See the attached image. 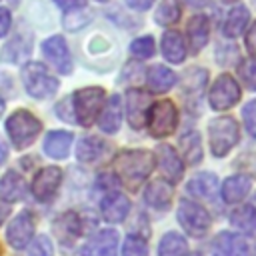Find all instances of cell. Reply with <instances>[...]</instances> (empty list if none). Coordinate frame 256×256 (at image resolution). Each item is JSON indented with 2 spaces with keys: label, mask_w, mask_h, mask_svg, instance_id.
Listing matches in <instances>:
<instances>
[{
  "label": "cell",
  "mask_w": 256,
  "mask_h": 256,
  "mask_svg": "<svg viewBox=\"0 0 256 256\" xmlns=\"http://www.w3.org/2000/svg\"><path fill=\"white\" fill-rule=\"evenodd\" d=\"M26 194V182L16 170H8L0 180V198L6 202H18Z\"/></svg>",
  "instance_id": "cell-17"
},
{
  "label": "cell",
  "mask_w": 256,
  "mask_h": 256,
  "mask_svg": "<svg viewBox=\"0 0 256 256\" xmlns=\"http://www.w3.org/2000/svg\"><path fill=\"white\" fill-rule=\"evenodd\" d=\"M240 76L250 90H256V60H246L240 64Z\"/></svg>",
  "instance_id": "cell-34"
},
{
  "label": "cell",
  "mask_w": 256,
  "mask_h": 256,
  "mask_svg": "<svg viewBox=\"0 0 256 256\" xmlns=\"http://www.w3.org/2000/svg\"><path fill=\"white\" fill-rule=\"evenodd\" d=\"M60 180H62V170L58 166H46V168H42L36 174L34 182H32L34 196L38 200H42V202H48L56 194V190L60 186Z\"/></svg>",
  "instance_id": "cell-10"
},
{
  "label": "cell",
  "mask_w": 256,
  "mask_h": 256,
  "mask_svg": "<svg viewBox=\"0 0 256 256\" xmlns=\"http://www.w3.org/2000/svg\"><path fill=\"white\" fill-rule=\"evenodd\" d=\"M148 248L140 236H126L122 244V256H146Z\"/></svg>",
  "instance_id": "cell-32"
},
{
  "label": "cell",
  "mask_w": 256,
  "mask_h": 256,
  "mask_svg": "<svg viewBox=\"0 0 256 256\" xmlns=\"http://www.w3.org/2000/svg\"><path fill=\"white\" fill-rule=\"evenodd\" d=\"M242 116H244V124H246L248 134L256 138V100H250V102L244 106Z\"/></svg>",
  "instance_id": "cell-35"
},
{
  "label": "cell",
  "mask_w": 256,
  "mask_h": 256,
  "mask_svg": "<svg viewBox=\"0 0 256 256\" xmlns=\"http://www.w3.org/2000/svg\"><path fill=\"white\" fill-rule=\"evenodd\" d=\"M42 54L60 74H70L72 72V56H70L68 44L62 36H50L48 40H44Z\"/></svg>",
  "instance_id": "cell-9"
},
{
  "label": "cell",
  "mask_w": 256,
  "mask_h": 256,
  "mask_svg": "<svg viewBox=\"0 0 256 256\" xmlns=\"http://www.w3.org/2000/svg\"><path fill=\"white\" fill-rule=\"evenodd\" d=\"M178 16H180V6L176 0H164L156 10V22L162 26L174 24L178 20Z\"/></svg>",
  "instance_id": "cell-31"
},
{
  "label": "cell",
  "mask_w": 256,
  "mask_h": 256,
  "mask_svg": "<svg viewBox=\"0 0 256 256\" xmlns=\"http://www.w3.org/2000/svg\"><path fill=\"white\" fill-rule=\"evenodd\" d=\"M158 252H160V256H184L186 240L176 232H168V234H164Z\"/></svg>",
  "instance_id": "cell-30"
},
{
  "label": "cell",
  "mask_w": 256,
  "mask_h": 256,
  "mask_svg": "<svg viewBox=\"0 0 256 256\" xmlns=\"http://www.w3.org/2000/svg\"><path fill=\"white\" fill-rule=\"evenodd\" d=\"M222 2H234V0H222Z\"/></svg>",
  "instance_id": "cell-46"
},
{
  "label": "cell",
  "mask_w": 256,
  "mask_h": 256,
  "mask_svg": "<svg viewBox=\"0 0 256 256\" xmlns=\"http://www.w3.org/2000/svg\"><path fill=\"white\" fill-rule=\"evenodd\" d=\"M214 256H250V246L238 234L220 232L214 242Z\"/></svg>",
  "instance_id": "cell-15"
},
{
  "label": "cell",
  "mask_w": 256,
  "mask_h": 256,
  "mask_svg": "<svg viewBox=\"0 0 256 256\" xmlns=\"http://www.w3.org/2000/svg\"><path fill=\"white\" fill-rule=\"evenodd\" d=\"M152 168L154 156L148 150H126L116 158V174L120 182L130 190L138 188L146 180V176H150Z\"/></svg>",
  "instance_id": "cell-1"
},
{
  "label": "cell",
  "mask_w": 256,
  "mask_h": 256,
  "mask_svg": "<svg viewBox=\"0 0 256 256\" xmlns=\"http://www.w3.org/2000/svg\"><path fill=\"white\" fill-rule=\"evenodd\" d=\"M208 100L214 110H228L230 106H234L240 100V88L236 80L230 74H222L220 78H216V82L210 88Z\"/></svg>",
  "instance_id": "cell-8"
},
{
  "label": "cell",
  "mask_w": 256,
  "mask_h": 256,
  "mask_svg": "<svg viewBox=\"0 0 256 256\" xmlns=\"http://www.w3.org/2000/svg\"><path fill=\"white\" fill-rule=\"evenodd\" d=\"M54 4L56 6H60L62 10H78V8H82L84 4H86V0H54Z\"/></svg>",
  "instance_id": "cell-38"
},
{
  "label": "cell",
  "mask_w": 256,
  "mask_h": 256,
  "mask_svg": "<svg viewBox=\"0 0 256 256\" xmlns=\"http://www.w3.org/2000/svg\"><path fill=\"white\" fill-rule=\"evenodd\" d=\"M186 2H188V4H194V6H196V4H206L208 0H186Z\"/></svg>",
  "instance_id": "cell-43"
},
{
  "label": "cell",
  "mask_w": 256,
  "mask_h": 256,
  "mask_svg": "<svg viewBox=\"0 0 256 256\" xmlns=\"http://www.w3.org/2000/svg\"><path fill=\"white\" fill-rule=\"evenodd\" d=\"M190 256H200V254H190Z\"/></svg>",
  "instance_id": "cell-47"
},
{
  "label": "cell",
  "mask_w": 256,
  "mask_h": 256,
  "mask_svg": "<svg viewBox=\"0 0 256 256\" xmlns=\"http://www.w3.org/2000/svg\"><path fill=\"white\" fill-rule=\"evenodd\" d=\"M22 82L32 98H48L58 90V80L38 62H28L22 68Z\"/></svg>",
  "instance_id": "cell-3"
},
{
  "label": "cell",
  "mask_w": 256,
  "mask_h": 256,
  "mask_svg": "<svg viewBox=\"0 0 256 256\" xmlns=\"http://www.w3.org/2000/svg\"><path fill=\"white\" fill-rule=\"evenodd\" d=\"M2 112H4V100L0 98V116H2Z\"/></svg>",
  "instance_id": "cell-44"
},
{
  "label": "cell",
  "mask_w": 256,
  "mask_h": 256,
  "mask_svg": "<svg viewBox=\"0 0 256 256\" xmlns=\"http://www.w3.org/2000/svg\"><path fill=\"white\" fill-rule=\"evenodd\" d=\"M246 46H248V50H250V54H254L256 56V22L250 26V30H248V36H246Z\"/></svg>",
  "instance_id": "cell-39"
},
{
  "label": "cell",
  "mask_w": 256,
  "mask_h": 256,
  "mask_svg": "<svg viewBox=\"0 0 256 256\" xmlns=\"http://www.w3.org/2000/svg\"><path fill=\"white\" fill-rule=\"evenodd\" d=\"M10 24H12L10 12H8L6 8H0V38L8 34V30H10Z\"/></svg>",
  "instance_id": "cell-37"
},
{
  "label": "cell",
  "mask_w": 256,
  "mask_h": 256,
  "mask_svg": "<svg viewBox=\"0 0 256 256\" xmlns=\"http://www.w3.org/2000/svg\"><path fill=\"white\" fill-rule=\"evenodd\" d=\"M230 222L246 234H256V208L240 206L230 214Z\"/></svg>",
  "instance_id": "cell-28"
},
{
  "label": "cell",
  "mask_w": 256,
  "mask_h": 256,
  "mask_svg": "<svg viewBox=\"0 0 256 256\" xmlns=\"http://www.w3.org/2000/svg\"><path fill=\"white\" fill-rule=\"evenodd\" d=\"M152 2H154V0H126V4H128L132 10H138V12L148 10V8L152 6Z\"/></svg>",
  "instance_id": "cell-40"
},
{
  "label": "cell",
  "mask_w": 256,
  "mask_h": 256,
  "mask_svg": "<svg viewBox=\"0 0 256 256\" xmlns=\"http://www.w3.org/2000/svg\"><path fill=\"white\" fill-rule=\"evenodd\" d=\"M146 80H148V86H150L154 92H166V90H170V88L176 84V74H174L170 68L156 64V66H152V68L148 70Z\"/></svg>",
  "instance_id": "cell-23"
},
{
  "label": "cell",
  "mask_w": 256,
  "mask_h": 256,
  "mask_svg": "<svg viewBox=\"0 0 256 256\" xmlns=\"http://www.w3.org/2000/svg\"><path fill=\"white\" fill-rule=\"evenodd\" d=\"M188 40H190V48L192 52H200L206 42H208V32H210V24H208V18L204 14H196L190 18L188 22Z\"/></svg>",
  "instance_id": "cell-18"
},
{
  "label": "cell",
  "mask_w": 256,
  "mask_h": 256,
  "mask_svg": "<svg viewBox=\"0 0 256 256\" xmlns=\"http://www.w3.org/2000/svg\"><path fill=\"white\" fill-rule=\"evenodd\" d=\"M98 2H104V0H98Z\"/></svg>",
  "instance_id": "cell-48"
},
{
  "label": "cell",
  "mask_w": 256,
  "mask_h": 256,
  "mask_svg": "<svg viewBox=\"0 0 256 256\" xmlns=\"http://www.w3.org/2000/svg\"><path fill=\"white\" fill-rule=\"evenodd\" d=\"M146 202L152 206V208H158V210H164L170 200H172V188L168 186V182L164 180H154L148 188H146V194H144Z\"/></svg>",
  "instance_id": "cell-24"
},
{
  "label": "cell",
  "mask_w": 256,
  "mask_h": 256,
  "mask_svg": "<svg viewBox=\"0 0 256 256\" xmlns=\"http://www.w3.org/2000/svg\"><path fill=\"white\" fill-rule=\"evenodd\" d=\"M240 132L234 118L222 116L210 122V148L216 158L226 156L236 144H238Z\"/></svg>",
  "instance_id": "cell-4"
},
{
  "label": "cell",
  "mask_w": 256,
  "mask_h": 256,
  "mask_svg": "<svg viewBox=\"0 0 256 256\" xmlns=\"http://www.w3.org/2000/svg\"><path fill=\"white\" fill-rule=\"evenodd\" d=\"M250 178L248 176H230L222 186V198L228 204H236L244 200L250 192Z\"/></svg>",
  "instance_id": "cell-21"
},
{
  "label": "cell",
  "mask_w": 256,
  "mask_h": 256,
  "mask_svg": "<svg viewBox=\"0 0 256 256\" xmlns=\"http://www.w3.org/2000/svg\"><path fill=\"white\" fill-rule=\"evenodd\" d=\"M104 90L98 86L92 88H82L78 92H74V112H76V120L82 126H90L96 116L100 114L102 106H104Z\"/></svg>",
  "instance_id": "cell-5"
},
{
  "label": "cell",
  "mask_w": 256,
  "mask_h": 256,
  "mask_svg": "<svg viewBox=\"0 0 256 256\" xmlns=\"http://www.w3.org/2000/svg\"><path fill=\"white\" fill-rule=\"evenodd\" d=\"M10 2H12V4H18V2H20V0H10Z\"/></svg>",
  "instance_id": "cell-45"
},
{
  "label": "cell",
  "mask_w": 256,
  "mask_h": 256,
  "mask_svg": "<svg viewBox=\"0 0 256 256\" xmlns=\"http://www.w3.org/2000/svg\"><path fill=\"white\" fill-rule=\"evenodd\" d=\"M80 256H118V234L116 230H102L92 240H88Z\"/></svg>",
  "instance_id": "cell-11"
},
{
  "label": "cell",
  "mask_w": 256,
  "mask_h": 256,
  "mask_svg": "<svg viewBox=\"0 0 256 256\" xmlns=\"http://www.w3.org/2000/svg\"><path fill=\"white\" fill-rule=\"evenodd\" d=\"M104 152V142L96 136H84L76 146V156L82 162H96Z\"/></svg>",
  "instance_id": "cell-27"
},
{
  "label": "cell",
  "mask_w": 256,
  "mask_h": 256,
  "mask_svg": "<svg viewBox=\"0 0 256 256\" xmlns=\"http://www.w3.org/2000/svg\"><path fill=\"white\" fill-rule=\"evenodd\" d=\"M100 210H102V216H104L106 222H120L130 212V200L122 192L112 190L102 198Z\"/></svg>",
  "instance_id": "cell-14"
},
{
  "label": "cell",
  "mask_w": 256,
  "mask_h": 256,
  "mask_svg": "<svg viewBox=\"0 0 256 256\" xmlns=\"http://www.w3.org/2000/svg\"><path fill=\"white\" fill-rule=\"evenodd\" d=\"M6 160V148H4V144L0 142V164Z\"/></svg>",
  "instance_id": "cell-42"
},
{
  "label": "cell",
  "mask_w": 256,
  "mask_h": 256,
  "mask_svg": "<svg viewBox=\"0 0 256 256\" xmlns=\"http://www.w3.org/2000/svg\"><path fill=\"white\" fill-rule=\"evenodd\" d=\"M178 220L182 228L192 236H202L210 228V214L192 200H182L178 208Z\"/></svg>",
  "instance_id": "cell-7"
},
{
  "label": "cell",
  "mask_w": 256,
  "mask_h": 256,
  "mask_svg": "<svg viewBox=\"0 0 256 256\" xmlns=\"http://www.w3.org/2000/svg\"><path fill=\"white\" fill-rule=\"evenodd\" d=\"M248 18H250L248 8H244V6L232 8L228 12V16H226V22H224V34L226 36H232V38L234 36H240L246 30V26H248Z\"/></svg>",
  "instance_id": "cell-26"
},
{
  "label": "cell",
  "mask_w": 256,
  "mask_h": 256,
  "mask_svg": "<svg viewBox=\"0 0 256 256\" xmlns=\"http://www.w3.org/2000/svg\"><path fill=\"white\" fill-rule=\"evenodd\" d=\"M8 212H10V208H8V206H4V204H0V224H2L4 220H6Z\"/></svg>",
  "instance_id": "cell-41"
},
{
  "label": "cell",
  "mask_w": 256,
  "mask_h": 256,
  "mask_svg": "<svg viewBox=\"0 0 256 256\" xmlns=\"http://www.w3.org/2000/svg\"><path fill=\"white\" fill-rule=\"evenodd\" d=\"M216 188H218V178L210 172L196 174L188 182V192H192L194 196H202V198H212L216 194Z\"/></svg>",
  "instance_id": "cell-25"
},
{
  "label": "cell",
  "mask_w": 256,
  "mask_h": 256,
  "mask_svg": "<svg viewBox=\"0 0 256 256\" xmlns=\"http://www.w3.org/2000/svg\"><path fill=\"white\" fill-rule=\"evenodd\" d=\"M180 146H182V156L188 164H196L202 160V144H200V136L198 132H188L180 138Z\"/></svg>",
  "instance_id": "cell-29"
},
{
  "label": "cell",
  "mask_w": 256,
  "mask_h": 256,
  "mask_svg": "<svg viewBox=\"0 0 256 256\" xmlns=\"http://www.w3.org/2000/svg\"><path fill=\"white\" fill-rule=\"evenodd\" d=\"M154 160H158L160 170L166 174V178H168L170 182H178V180H180V176H182V172H184V164H182L180 156L176 154V150H174L172 146L160 144V146L156 148Z\"/></svg>",
  "instance_id": "cell-13"
},
{
  "label": "cell",
  "mask_w": 256,
  "mask_h": 256,
  "mask_svg": "<svg viewBox=\"0 0 256 256\" xmlns=\"http://www.w3.org/2000/svg\"><path fill=\"white\" fill-rule=\"evenodd\" d=\"M30 256H52V242L48 236H40L30 246Z\"/></svg>",
  "instance_id": "cell-36"
},
{
  "label": "cell",
  "mask_w": 256,
  "mask_h": 256,
  "mask_svg": "<svg viewBox=\"0 0 256 256\" xmlns=\"http://www.w3.org/2000/svg\"><path fill=\"white\" fill-rule=\"evenodd\" d=\"M32 234H34V220H32L30 212H22L8 224L6 240L12 248H24L30 242Z\"/></svg>",
  "instance_id": "cell-12"
},
{
  "label": "cell",
  "mask_w": 256,
  "mask_h": 256,
  "mask_svg": "<svg viewBox=\"0 0 256 256\" xmlns=\"http://www.w3.org/2000/svg\"><path fill=\"white\" fill-rule=\"evenodd\" d=\"M162 54L168 62L172 64H178L186 58V48H184V38L174 32V30H168L164 36H162Z\"/></svg>",
  "instance_id": "cell-22"
},
{
  "label": "cell",
  "mask_w": 256,
  "mask_h": 256,
  "mask_svg": "<svg viewBox=\"0 0 256 256\" xmlns=\"http://www.w3.org/2000/svg\"><path fill=\"white\" fill-rule=\"evenodd\" d=\"M120 120H122V104H120V96H110L108 102L102 106L100 110V128L106 134H114L120 128Z\"/></svg>",
  "instance_id": "cell-19"
},
{
  "label": "cell",
  "mask_w": 256,
  "mask_h": 256,
  "mask_svg": "<svg viewBox=\"0 0 256 256\" xmlns=\"http://www.w3.org/2000/svg\"><path fill=\"white\" fill-rule=\"evenodd\" d=\"M130 50L138 58H150L154 54V40L150 36H140L130 44Z\"/></svg>",
  "instance_id": "cell-33"
},
{
  "label": "cell",
  "mask_w": 256,
  "mask_h": 256,
  "mask_svg": "<svg viewBox=\"0 0 256 256\" xmlns=\"http://www.w3.org/2000/svg\"><path fill=\"white\" fill-rule=\"evenodd\" d=\"M72 146V134L66 130H54L44 140V152L50 158H66Z\"/></svg>",
  "instance_id": "cell-20"
},
{
  "label": "cell",
  "mask_w": 256,
  "mask_h": 256,
  "mask_svg": "<svg viewBox=\"0 0 256 256\" xmlns=\"http://www.w3.org/2000/svg\"><path fill=\"white\" fill-rule=\"evenodd\" d=\"M152 100L146 92L142 90H130L126 98V108H128V122L132 128H142L146 112L150 110Z\"/></svg>",
  "instance_id": "cell-16"
},
{
  "label": "cell",
  "mask_w": 256,
  "mask_h": 256,
  "mask_svg": "<svg viewBox=\"0 0 256 256\" xmlns=\"http://www.w3.org/2000/svg\"><path fill=\"white\" fill-rule=\"evenodd\" d=\"M40 128H42L40 120L28 110H16L6 120L8 138L16 148L30 146L36 140V136L40 134Z\"/></svg>",
  "instance_id": "cell-2"
},
{
  "label": "cell",
  "mask_w": 256,
  "mask_h": 256,
  "mask_svg": "<svg viewBox=\"0 0 256 256\" xmlns=\"http://www.w3.org/2000/svg\"><path fill=\"white\" fill-rule=\"evenodd\" d=\"M176 122H178V112L170 100H160L150 106L148 126H150V134L154 138H164V136L172 134L176 128Z\"/></svg>",
  "instance_id": "cell-6"
}]
</instances>
